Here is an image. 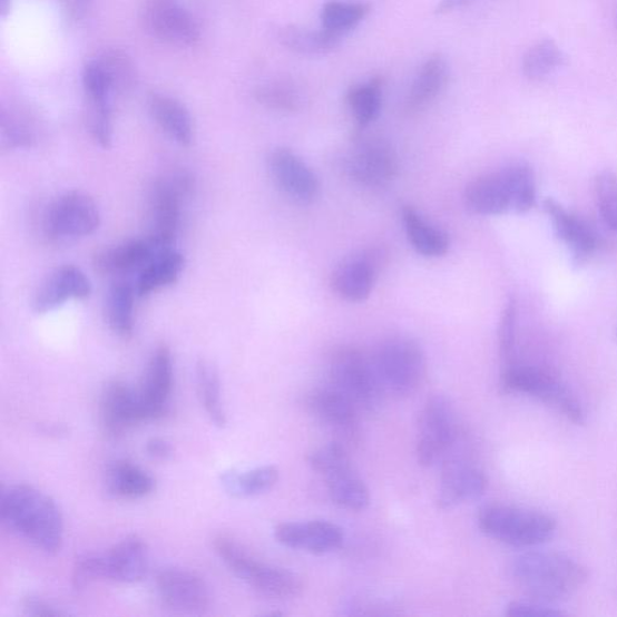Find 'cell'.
Returning <instances> with one entry per match:
<instances>
[{
    "label": "cell",
    "instance_id": "cell-1",
    "mask_svg": "<svg viewBox=\"0 0 617 617\" xmlns=\"http://www.w3.org/2000/svg\"><path fill=\"white\" fill-rule=\"evenodd\" d=\"M0 517L9 530L48 555L61 550L63 518L53 499L28 487L13 484L3 489L0 497Z\"/></svg>",
    "mask_w": 617,
    "mask_h": 617
},
{
    "label": "cell",
    "instance_id": "cell-2",
    "mask_svg": "<svg viewBox=\"0 0 617 617\" xmlns=\"http://www.w3.org/2000/svg\"><path fill=\"white\" fill-rule=\"evenodd\" d=\"M512 575L523 589L543 604L575 595L587 580L586 569L572 558L557 552L532 551L519 556Z\"/></svg>",
    "mask_w": 617,
    "mask_h": 617
},
{
    "label": "cell",
    "instance_id": "cell-3",
    "mask_svg": "<svg viewBox=\"0 0 617 617\" xmlns=\"http://www.w3.org/2000/svg\"><path fill=\"white\" fill-rule=\"evenodd\" d=\"M213 547L233 575L257 592L281 599L295 598L303 592L304 582L297 572L257 560L231 537L216 536Z\"/></svg>",
    "mask_w": 617,
    "mask_h": 617
},
{
    "label": "cell",
    "instance_id": "cell-4",
    "mask_svg": "<svg viewBox=\"0 0 617 617\" xmlns=\"http://www.w3.org/2000/svg\"><path fill=\"white\" fill-rule=\"evenodd\" d=\"M478 522L484 535L516 548H533L547 542L557 527L547 513L508 506L483 508Z\"/></svg>",
    "mask_w": 617,
    "mask_h": 617
},
{
    "label": "cell",
    "instance_id": "cell-5",
    "mask_svg": "<svg viewBox=\"0 0 617 617\" xmlns=\"http://www.w3.org/2000/svg\"><path fill=\"white\" fill-rule=\"evenodd\" d=\"M331 384L364 413H375L383 404L385 390L374 361L355 347H341L330 361Z\"/></svg>",
    "mask_w": 617,
    "mask_h": 617
},
{
    "label": "cell",
    "instance_id": "cell-6",
    "mask_svg": "<svg viewBox=\"0 0 617 617\" xmlns=\"http://www.w3.org/2000/svg\"><path fill=\"white\" fill-rule=\"evenodd\" d=\"M373 361L385 393L395 399H408L423 384L425 358L410 337L393 336L381 343Z\"/></svg>",
    "mask_w": 617,
    "mask_h": 617
},
{
    "label": "cell",
    "instance_id": "cell-7",
    "mask_svg": "<svg viewBox=\"0 0 617 617\" xmlns=\"http://www.w3.org/2000/svg\"><path fill=\"white\" fill-rule=\"evenodd\" d=\"M346 449L337 442L323 445L308 454L307 462L325 479L333 503L361 511L370 506V490L352 467Z\"/></svg>",
    "mask_w": 617,
    "mask_h": 617
},
{
    "label": "cell",
    "instance_id": "cell-8",
    "mask_svg": "<svg viewBox=\"0 0 617 617\" xmlns=\"http://www.w3.org/2000/svg\"><path fill=\"white\" fill-rule=\"evenodd\" d=\"M195 182L187 172L170 173L158 179L150 195L149 239L158 249L170 248L180 229L184 200L193 194Z\"/></svg>",
    "mask_w": 617,
    "mask_h": 617
},
{
    "label": "cell",
    "instance_id": "cell-9",
    "mask_svg": "<svg viewBox=\"0 0 617 617\" xmlns=\"http://www.w3.org/2000/svg\"><path fill=\"white\" fill-rule=\"evenodd\" d=\"M457 417L444 394H433L425 401L419 420L417 454L419 464L425 468L443 462L457 445Z\"/></svg>",
    "mask_w": 617,
    "mask_h": 617
},
{
    "label": "cell",
    "instance_id": "cell-10",
    "mask_svg": "<svg viewBox=\"0 0 617 617\" xmlns=\"http://www.w3.org/2000/svg\"><path fill=\"white\" fill-rule=\"evenodd\" d=\"M503 389L521 393L560 411L568 420L577 424L585 422V413L576 395L551 373L536 366L510 365L503 374Z\"/></svg>",
    "mask_w": 617,
    "mask_h": 617
},
{
    "label": "cell",
    "instance_id": "cell-11",
    "mask_svg": "<svg viewBox=\"0 0 617 617\" xmlns=\"http://www.w3.org/2000/svg\"><path fill=\"white\" fill-rule=\"evenodd\" d=\"M100 225L96 202L80 190H70L55 199L43 216V232L52 241L88 237Z\"/></svg>",
    "mask_w": 617,
    "mask_h": 617
},
{
    "label": "cell",
    "instance_id": "cell-12",
    "mask_svg": "<svg viewBox=\"0 0 617 617\" xmlns=\"http://www.w3.org/2000/svg\"><path fill=\"white\" fill-rule=\"evenodd\" d=\"M344 169L350 178L363 186L383 187L399 174V156L383 138H360L346 155Z\"/></svg>",
    "mask_w": 617,
    "mask_h": 617
},
{
    "label": "cell",
    "instance_id": "cell-13",
    "mask_svg": "<svg viewBox=\"0 0 617 617\" xmlns=\"http://www.w3.org/2000/svg\"><path fill=\"white\" fill-rule=\"evenodd\" d=\"M306 408L321 424L335 435L336 442L356 445L360 442L359 408L332 385L317 389L307 395Z\"/></svg>",
    "mask_w": 617,
    "mask_h": 617
},
{
    "label": "cell",
    "instance_id": "cell-14",
    "mask_svg": "<svg viewBox=\"0 0 617 617\" xmlns=\"http://www.w3.org/2000/svg\"><path fill=\"white\" fill-rule=\"evenodd\" d=\"M156 585L160 599L173 610L202 614L212 606L208 585L194 571L182 568L161 569L156 577Z\"/></svg>",
    "mask_w": 617,
    "mask_h": 617
},
{
    "label": "cell",
    "instance_id": "cell-15",
    "mask_svg": "<svg viewBox=\"0 0 617 617\" xmlns=\"http://www.w3.org/2000/svg\"><path fill=\"white\" fill-rule=\"evenodd\" d=\"M174 385V365L170 349L161 344L153 352L143 384L137 390L146 421L164 419L169 411Z\"/></svg>",
    "mask_w": 617,
    "mask_h": 617
},
{
    "label": "cell",
    "instance_id": "cell-16",
    "mask_svg": "<svg viewBox=\"0 0 617 617\" xmlns=\"http://www.w3.org/2000/svg\"><path fill=\"white\" fill-rule=\"evenodd\" d=\"M487 488L488 479L481 469L462 458H448L440 477L437 505L440 509L450 510L474 501Z\"/></svg>",
    "mask_w": 617,
    "mask_h": 617
},
{
    "label": "cell",
    "instance_id": "cell-17",
    "mask_svg": "<svg viewBox=\"0 0 617 617\" xmlns=\"http://www.w3.org/2000/svg\"><path fill=\"white\" fill-rule=\"evenodd\" d=\"M274 536L286 548L314 555L332 552L344 542L342 528L322 520L284 522L276 526Z\"/></svg>",
    "mask_w": 617,
    "mask_h": 617
},
{
    "label": "cell",
    "instance_id": "cell-18",
    "mask_svg": "<svg viewBox=\"0 0 617 617\" xmlns=\"http://www.w3.org/2000/svg\"><path fill=\"white\" fill-rule=\"evenodd\" d=\"M100 421L102 430L112 438L146 421L137 390H131L124 381H110L101 392Z\"/></svg>",
    "mask_w": 617,
    "mask_h": 617
},
{
    "label": "cell",
    "instance_id": "cell-19",
    "mask_svg": "<svg viewBox=\"0 0 617 617\" xmlns=\"http://www.w3.org/2000/svg\"><path fill=\"white\" fill-rule=\"evenodd\" d=\"M268 166L276 185L291 199L308 204L317 198V176L295 153L285 148L275 149L268 158Z\"/></svg>",
    "mask_w": 617,
    "mask_h": 617
},
{
    "label": "cell",
    "instance_id": "cell-20",
    "mask_svg": "<svg viewBox=\"0 0 617 617\" xmlns=\"http://www.w3.org/2000/svg\"><path fill=\"white\" fill-rule=\"evenodd\" d=\"M145 23L155 37L178 47H193L200 37L193 14L169 0H154L146 8Z\"/></svg>",
    "mask_w": 617,
    "mask_h": 617
},
{
    "label": "cell",
    "instance_id": "cell-21",
    "mask_svg": "<svg viewBox=\"0 0 617 617\" xmlns=\"http://www.w3.org/2000/svg\"><path fill=\"white\" fill-rule=\"evenodd\" d=\"M90 278L78 267L67 264L57 268L36 292L33 311L48 314L72 300H86L91 296Z\"/></svg>",
    "mask_w": 617,
    "mask_h": 617
},
{
    "label": "cell",
    "instance_id": "cell-22",
    "mask_svg": "<svg viewBox=\"0 0 617 617\" xmlns=\"http://www.w3.org/2000/svg\"><path fill=\"white\" fill-rule=\"evenodd\" d=\"M100 556L105 580L135 584L148 572V548L138 536L125 538Z\"/></svg>",
    "mask_w": 617,
    "mask_h": 617
},
{
    "label": "cell",
    "instance_id": "cell-23",
    "mask_svg": "<svg viewBox=\"0 0 617 617\" xmlns=\"http://www.w3.org/2000/svg\"><path fill=\"white\" fill-rule=\"evenodd\" d=\"M542 207L551 219L557 237L566 243L578 263H582L596 252L597 235L581 218L551 198L543 200Z\"/></svg>",
    "mask_w": 617,
    "mask_h": 617
},
{
    "label": "cell",
    "instance_id": "cell-24",
    "mask_svg": "<svg viewBox=\"0 0 617 617\" xmlns=\"http://www.w3.org/2000/svg\"><path fill=\"white\" fill-rule=\"evenodd\" d=\"M378 277V262L373 255L346 259L332 276L334 291L349 302H363L371 296Z\"/></svg>",
    "mask_w": 617,
    "mask_h": 617
},
{
    "label": "cell",
    "instance_id": "cell-25",
    "mask_svg": "<svg viewBox=\"0 0 617 617\" xmlns=\"http://www.w3.org/2000/svg\"><path fill=\"white\" fill-rule=\"evenodd\" d=\"M467 208L478 215H501L511 210V196L503 170L484 174L464 193Z\"/></svg>",
    "mask_w": 617,
    "mask_h": 617
},
{
    "label": "cell",
    "instance_id": "cell-26",
    "mask_svg": "<svg viewBox=\"0 0 617 617\" xmlns=\"http://www.w3.org/2000/svg\"><path fill=\"white\" fill-rule=\"evenodd\" d=\"M161 252L149 238L130 239L101 249L95 256V267L102 274L123 275L141 270Z\"/></svg>",
    "mask_w": 617,
    "mask_h": 617
},
{
    "label": "cell",
    "instance_id": "cell-27",
    "mask_svg": "<svg viewBox=\"0 0 617 617\" xmlns=\"http://www.w3.org/2000/svg\"><path fill=\"white\" fill-rule=\"evenodd\" d=\"M449 81V66L445 58L434 55L418 71L405 100L408 112L414 114L428 108L444 91Z\"/></svg>",
    "mask_w": 617,
    "mask_h": 617
},
{
    "label": "cell",
    "instance_id": "cell-28",
    "mask_svg": "<svg viewBox=\"0 0 617 617\" xmlns=\"http://www.w3.org/2000/svg\"><path fill=\"white\" fill-rule=\"evenodd\" d=\"M185 264V257L179 252L172 247L161 249L140 270L135 284L137 296L148 297L158 290L174 285L179 281Z\"/></svg>",
    "mask_w": 617,
    "mask_h": 617
},
{
    "label": "cell",
    "instance_id": "cell-29",
    "mask_svg": "<svg viewBox=\"0 0 617 617\" xmlns=\"http://www.w3.org/2000/svg\"><path fill=\"white\" fill-rule=\"evenodd\" d=\"M106 487L116 498L140 499L154 492L156 480L139 466L121 460L108 467Z\"/></svg>",
    "mask_w": 617,
    "mask_h": 617
},
{
    "label": "cell",
    "instance_id": "cell-30",
    "mask_svg": "<svg viewBox=\"0 0 617 617\" xmlns=\"http://www.w3.org/2000/svg\"><path fill=\"white\" fill-rule=\"evenodd\" d=\"M150 111L158 126L176 143L188 146L195 138L193 117L179 100L156 95L150 100Z\"/></svg>",
    "mask_w": 617,
    "mask_h": 617
},
{
    "label": "cell",
    "instance_id": "cell-31",
    "mask_svg": "<svg viewBox=\"0 0 617 617\" xmlns=\"http://www.w3.org/2000/svg\"><path fill=\"white\" fill-rule=\"evenodd\" d=\"M402 218L407 237L415 252L424 257H442L449 252L450 239L442 229L432 226L414 209L403 207Z\"/></svg>",
    "mask_w": 617,
    "mask_h": 617
},
{
    "label": "cell",
    "instance_id": "cell-32",
    "mask_svg": "<svg viewBox=\"0 0 617 617\" xmlns=\"http://www.w3.org/2000/svg\"><path fill=\"white\" fill-rule=\"evenodd\" d=\"M135 285L128 282L115 283L108 293L106 314L108 325L114 333L128 337L135 332Z\"/></svg>",
    "mask_w": 617,
    "mask_h": 617
},
{
    "label": "cell",
    "instance_id": "cell-33",
    "mask_svg": "<svg viewBox=\"0 0 617 617\" xmlns=\"http://www.w3.org/2000/svg\"><path fill=\"white\" fill-rule=\"evenodd\" d=\"M277 37L286 49L307 57L327 55L342 41L341 37L327 32L326 29L312 31V29L297 26L282 28Z\"/></svg>",
    "mask_w": 617,
    "mask_h": 617
},
{
    "label": "cell",
    "instance_id": "cell-34",
    "mask_svg": "<svg viewBox=\"0 0 617 617\" xmlns=\"http://www.w3.org/2000/svg\"><path fill=\"white\" fill-rule=\"evenodd\" d=\"M567 55L551 39H543L527 50L522 58L523 76L531 81H543L567 66Z\"/></svg>",
    "mask_w": 617,
    "mask_h": 617
},
{
    "label": "cell",
    "instance_id": "cell-35",
    "mask_svg": "<svg viewBox=\"0 0 617 617\" xmlns=\"http://www.w3.org/2000/svg\"><path fill=\"white\" fill-rule=\"evenodd\" d=\"M278 469L275 466H262L238 473L231 470L222 476L224 489L234 497H256L271 491L278 481Z\"/></svg>",
    "mask_w": 617,
    "mask_h": 617
},
{
    "label": "cell",
    "instance_id": "cell-36",
    "mask_svg": "<svg viewBox=\"0 0 617 617\" xmlns=\"http://www.w3.org/2000/svg\"><path fill=\"white\" fill-rule=\"evenodd\" d=\"M196 383L202 405L217 428H225L227 418L222 401V383L216 366L202 360L196 366Z\"/></svg>",
    "mask_w": 617,
    "mask_h": 617
},
{
    "label": "cell",
    "instance_id": "cell-37",
    "mask_svg": "<svg viewBox=\"0 0 617 617\" xmlns=\"http://www.w3.org/2000/svg\"><path fill=\"white\" fill-rule=\"evenodd\" d=\"M370 11V6L364 3L329 2L321 11L322 28L343 38L355 29Z\"/></svg>",
    "mask_w": 617,
    "mask_h": 617
},
{
    "label": "cell",
    "instance_id": "cell-38",
    "mask_svg": "<svg viewBox=\"0 0 617 617\" xmlns=\"http://www.w3.org/2000/svg\"><path fill=\"white\" fill-rule=\"evenodd\" d=\"M511 196V210L526 213L536 204V180L530 166L516 161L503 169Z\"/></svg>",
    "mask_w": 617,
    "mask_h": 617
},
{
    "label": "cell",
    "instance_id": "cell-39",
    "mask_svg": "<svg viewBox=\"0 0 617 617\" xmlns=\"http://www.w3.org/2000/svg\"><path fill=\"white\" fill-rule=\"evenodd\" d=\"M347 105L361 127L371 125L378 119L383 106V90L380 80L354 86L347 94Z\"/></svg>",
    "mask_w": 617,
    "mask_h": 617
},
{
    "label": "cell",
    "instance_id": "cell-40",
    "mask_svg": "<svg viewBox=\"0 0 617 617\" xmlns=\"http://www.w3.org/2000/svg\"><path fill=\"white\" fill-rule=\"evenodd\" d=\"M98 62L107 72L112 92L126 95L134 90L137 85V69L125 51H107L101 55Z\"/></svg>",
    "mask_w": 617,
    "mask_h": 617
},
{
    "label": "cell",
    "instance_id": "cell-41",
    "mask_svg": "<svg viewBox=\"0 0 617 617\" xmlns=\"http://www.w3.org/2000/svg\"><path fill=\"white\" fill-rule=\"evenodd\" d=\"M255 98L259 105L286 112H295L303 106L300 88L287 80H276L257 88Z\"/></svg>",
    "mask_w": 617,
    "mask_h": 617
},
{
    "label": "cell",
    "instance_id": "cell-42",
    "mask_svg": "<svg viewBox=\"0 0 617 617\" xmlns=\"http://www.w3.org/2000/svg\"><path fill=\"white\" fill-rule=\"evenodd\" d=\"M598 210L605 224L617 233V176L601 172L595 180Z\"/></svg>",
    "mask_w": 617,
    "mask_h": 617
},
{
    "label": "cell",
    "instance_id": "cell-43",
    "mask_svg": "<svg viewBox=\"0 0 617 617\" xmlns=\"http://www.w3.org/2000/svg\"><path fill=\"white\" fill-rule=\"evenodd\" d=\"M82 81L86 94L90 97L94 105H105L110 102L111 91L110 81L107 72L98 61L88 63L82 72Z\"/></svg>",
    "mask_w": 617,
    "mask_h": 617
},
{
    "label": "cell",
    "instance_id": "cell-44",
    "mask_svg": "<svg viewBox=\"0 0 617 617\" xmlns=\"http://www.w3.org/2000/svg\"><path fill=\"white\" fill-rule=\"evenodd\" d=\"M90 131L95 141L102 149H109L112 143V124L110 102L94 105L90 115Z\"/></svg>",
    "mask_w": 617,
    "mask_h": 617
},
{
    "label": "cell",
    "instance_id": "cell-45",
    "mask_svg": "<svg viewBox=\"0 0 617 617\" xmlns=\"http://www.w3.org/2000/svg\"><path fill=\"white\" fill-rule=\"evenodd\" d=\"M517 319V302L510 300L506 305L501 320V326H499V346H501V354L507 361L511 359L513 347H516Z\"/></svg>",
    "mask_w": 617,
    "mask_h": 617
},
{
    "label": "cell",
    "instance_id": "cell-46",
    "mask_svg": "<svg viewBox=\"0 0 617 617\" xmlns=\"http://www.w3.org/2000/svg\"><path fill=\"white\" fill-rule=\"evenodd\" d=\"M2 131L4 141L13 149L31 148L35 141L31 129L4 112L2 115Z\"/></svg>",
    "mask_w": 617,
    "mask_h": 617
},
{
    "label": "cell",
    "instance_id": "cell-47",
    "mask_svg": "<svg viewBox=\"0 0 617 617\" xmlns=\"http://www.w3.org/2000/svg\"><path fill=\"white\" fill-rule=\"evenodd\" d=\"M506 614L511 617H558L565 615L561 610L550 607L549 604H543L540 600L511 601Z\"/></svg>",
    "mask_w": 617,
    "mask_h": 617
},
{
    "label": "cell",
    "instance_id": "cell-48",
    "mask_svg": "<svg viewBox=\"0 0 617 617\" xmlns=\"http://www.w3.org/2000/svg\"><path fill=\"white\" fill-rule=\"evenodd\" d=\"M22 609L26 616H62L63 613L51 605L35 597H28L22 601Z\"/></svg>",
    "mask_w": 617,
    "mask_h": 617
},
{
    "label": "cell",
    "instance_id": "cell-49",
    "mask_svg": "<svg viewBox=\"0 0 617 617\" xmlns=\"http://www.w3.org/2000/svg\"><path fill=\"white\" fill-rule=\"evenodd\" d=\"M145 451L154 460L166 461L173 457V447L161 438L150 439L146 443Z\"/></svg>",
    "mask_w": 617,
    "mask_h": 617
},
{
    "label": "cell",
    "instance_id": "cell-50",
    "mask_svg": "<svg viewBox=\"0 0 617 617\" xmlns=\"http://www.w3.org/2000/svg\"><path fill=\"white\" fill-rule=\"evenodd\" d=\"M90 3L91 0H63V10L69 19L77 21L84 17Z\"/></svg>",
    "mask_w": 617,
    "mask_h": 617
},
{
    "label": "cell",
    "instance_id": "cell-51",
    "mask_svg": "<svg viewBox=\"0 0 617 617\" xmlns=\"http://www.w3.org/2000/svg\"><path fill=\"white\" fill-rule=\"evenodd\" d=\"M474 2L476 0H440V3L435 8V12L439 14L449 13L466 8Z\"/></svg>",
    "mask_w": 617,
    "mask_h": 617
},
{
    "label": "cell",
    "instance_id": "cell-52",
    "mask_svg": "<svg viewBox=\"0 0 617 617\" xmlns=\"http://www.w3.org/2000/svg\"><path fill=\"white\" fill-rule=\"evenodd\" d=\"M0 9H2L3 17H6L7 12L10 10V0H0Z\"/></svg>",
    "mask_w": 617,
    "mask_h": 617
}]
</instances>
